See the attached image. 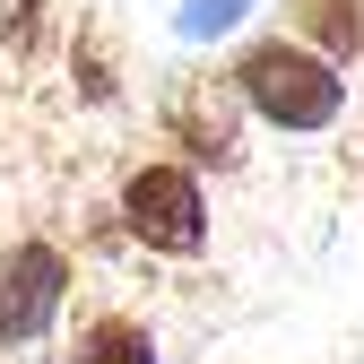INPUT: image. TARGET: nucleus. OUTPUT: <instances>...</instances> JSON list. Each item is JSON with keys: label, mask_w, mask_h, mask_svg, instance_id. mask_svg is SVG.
Returning <instances> with one entry per match:
<instances>
[{"label": "nucleus", "mask_w": 364, "mask_h": 364, "mask_svg": "<svg viewBox=\"0 0 364 364\" xmlns=\"http://www.w3.org/2000/svg\"><path fill=\"white\" fill-rule=\"evenodd\" d=\"M235 87H243V105H252L260 122H278V130H330L338 105H347L338 61L304 53V43H287V35H278V43H252L243 70H235Z\"/></svg>", "instance_id": "nucleus-1"}, {"label": "nucleus", "mask_w": 364, "mask_h": 364, "mask_svg": "<svg viewBox=\"0 0 364 364\" xmlns=\"http://www.w3.org/2000/svg\"><path fill=\"white\" fill-rule=\"evenodd\" d=\"M122 225H130L148 252L191 260V252L208 243V200H200V173H182V165H139V173L122 182Z\"/></svg>", "instance_id": "nucleus-2"}, {"label": "nucleus", "mask_w": 364, "mask_h": 364, "mask_svg": "<svg viewBox=\"0 0 364 364\" xmlns=\"http://www.w3.org/2000/svg\"><path fill=\"white\" fill-rule=\"evenodd\" d=\"M70 295V260L53 243H18L9 260H0V347H26L53 330V312Z\"/></svg>", "instance_id": "nucleus-3"}, {"label": "nucleus", "mask_w": 364, "mask_h": 364, "mask_svg": "<svg viewBox=\"0 0 364 364\" xmlns=\"http://www.w3.org/2000/svg\"><path fill=\"white\" fill-rule=\"evenodd\" d=\"M70 364H156V330L130 321V312H105V321L78 330V355Z\"/></svg>", "instance_id": "nucleus-4"}, {"label": "nucleus", "mask_w": 364, "mask_h": 364, "mask_svg": "<svg viewBox=\"0 0 364 364\" xmlns=\"http://www.w3.org/2000/svg\"><path fill=\"white\" fill-rule=\"evenodd\" d=\"M295 26L321 43V61H330V53H355V43H364V9H355V0H295ZM312 43H304V53H312Z\"/></svg>", "instance_id": "nucleus-5"}, {"label": "nucleus", "mask_w": 364, "mask_h": 364, "mask_svg": "<svg viewBox=\"0 0 364 364\" xmlns=\"http://www.w3.org/2000/svg\"><path fill=\"white\" fill-rule=\"evenodd\" d=\"M243 18H252V0H182V35H200V43L235 35Z\"/></svg>", "instance_id": "nucleus-6"}]
</instances>
